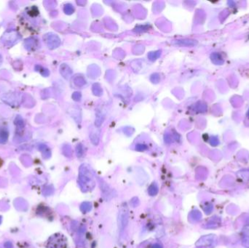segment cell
<instances>
[{
	"instance_id": "cell-1",
	"label": "cell",
	"mask_w": 249,
	"mask_h": 248,
	"mask_svg": "<svg viewBox=\"0 0 249 248\" xmlns=\"http://www.w3.org/2000/svg\"><path fill=\"white\" fill-rule=\"evenodd\" d=\"M78 184L83 192H89L96 187V180L93 173L86 165H82L79 168Z\"/></svg>"
},
{
	"instance_id": "cell-2",
	"label": "cell",
	"mask_w": 249,
	"mask_h": 248,
	"mask_svg": "<svg viewBox=\"0 0 249 248\" xmlns=\"http://www.w3.org/2000/svg\"><path fill=\"white\" fill-rule=\"evenodd\" d=\"M129 221V210L128 206L125 203L123 204L119 210L118 215V227L119 229V234L123 235V232L128 224Z\"/></svg>"
},
{
	"instance_id": "cell-3",
	"label": "cell",
	"mask_w": 249,
	"mask_h": 248,
	"mask_svg": "<svg viewBox=\"0 0 249 248\" xmlns=\"http://www.w3.org/2000/svg\"><path fill=\"white\" fill-rule=\"evenodd\" d=\"M67 240L63 234H56L50 236L47 243V248H66Z\"/></svg>"
},
{
	"instance_id": "cell-4",
	"label": "cell",
	"mask_w": 249,
	"mask_h": 248,
	"mask_svg": "<svg viewBox=\"0 0 249 248\" xmlns=\"http://www.w3.org/2000/svg\"><path fill=\"white\" fill-rule=\"evenodd\" d=\"M217 243V238L215 235H207L202 236L197 242V247H213Z\"/></svg>"
},
{
	"instance_id": "cell-5",
	"label": "cell",
	"mask_w": 249,
	"mask_h": 248,
	"mask_svg": "<svg viewBox=\"0 0 249 248\" xmlns=\"http://www.w3.org/2000/svg\"><path fill=\"white\" fill-rule=\"evenodd\" d=\"M100 186L101 188L102 192H103V196L105 198L106 200L112 199V197H114L115 195H114V193H115V190H113L112 188H111L109 187V185H108L106 183L104 182V181H100Z\"/></svg>"
},
{
	"instance_id": "cell-6",
	"label": "cell",
	"mask_w": 249,
	"mask_h": 248,
	"mask_svg": "<svg viewBox=\"0 0 249 248\" xmlns=\"http://www.w3.org/2000/svg\"><path fill=\"white\" fill-rule=\"evenodd\" d=\"M243 245L249 247V226H246L242 231Z\"/></svg>"
},
{
	"instance_id": "cell-7",
	"label": "cell",
	"mask_w": 249,
	"mask_h": 248,
	"mask_svg": "<svg viewBox=\"0 0 249 248\" xmlns=\"http://www.w3.org/2000/svg\"><path fill=\"white\" fill-rule=\"evenodd\" d=\"M159 191V188L157 184L156 183H152L150 185L149 188H148V193L150 196H156Z\"/></svg>"
},
{
	"instance_id": "cell-8",
	"label": "cell",
	"mask_w": 249,
	"mask_h": 248,
	"mask_svg": "<svg viewBox=\"0 0 249 248\" xmlns=\"http://www.w3.org/2000/svg\"><path fill=\"white\" fill-rule=\"evenodd\" d=\"M189 220L193 222H196L200 220L201 218V213L198 210H194L191 212L189 214Z\"/></svg>"
},
{
	"instance_id": "cell-9",
	"label": "cell",
	"mask_w": 249,
	"mask_h": 248,
	"mask_svg": "<svg viewBox=\"0 0 249 248\" xmlns=\"http://www.w3.org/2000/svg\"><path fill=\"white\" fill-rule=\"evenodd\" d=\"M92 210V204L89 202H84L81 204L80 210L83 213H87Z\"/></svg>"
},
{
	"instance_id": "cell-10",
	"label": "cell",
	"mask_w": 249,
	"mask_h": 248,
	"mask_svg": "<svg viewBox=\"0 0 249 248\" xmlns=\"http://www.w3.org/2000/svg\"><path fill=\"white\" fill-rule=\"evenodd\" d=\"M211 60L214 64H216L218 65L222 64L224 63V60L222 59V56L219 54H218V53H214L211 55Z\"/></svg>"
},
{
	"instance_id": "cell-11",
	"label": "cell",
	"mask_w": 249,
	"mask_h": 248,
	"mask_svg": "<svg viewBox=\"0 0 249 248\" xmlns=\"http://www.w3.org/2000/svg\"><path fill=\"white\" fill-rule=\"evenodd\" d=\"M220 225V221L218 220V219H215L214 217L209 221L208 223H207L205 226V228H215V227H217Z\"/></svg>"
},
{
	"instance_id": "cell-12",
	"label": "cell",
	"mask_w": 249,
	"mask_h": 248,
	"mask_svg": "<svg viewBox=\"0 0 249 248\" xmlns=\"http://www.w3.org/2000/svg\"><path fill=\"white\" fill-rule=\"evenodd\" d=\"M7 133L5 129H0V143H5L7 139Z\"/></svg>"
},
{
	"instance_id": "cell-13",
	"label": "cell",
	"mask_w": 249,
	"mask_h": 248,
	"mask_svg": "<svg viewBox=\"0 0 249 248\" xmlns=\"http://www.w3.org/2000/svg\"><path fill=\"white\" fill-rule=\"evenodd\" d=\"M130 203H131V205H132L133 207H137L138 205H139V201H138V198L134 197V198H133L132 199H131Z\"/></svg>"
},
{
	"instance_id": "cell-14",
	"label": "cell",
	"mask_w": 249,
	"mask_h": 248,
	"mask_svg": "<svg viewBox=\"0 0 249 248\" xmlns=\"http://www.w3.org/2000/svg\"><path fill=\"white\" fill-rule=\"evenodd\" d=\"M212 209H213V207L211 205H210V206H207V207H204V210H205V212H206V213H207V214H208V213H211V210H212Z\"/></svg>"
},
{
	"instance_id": "cell-15",
	"label": "cell",
	"mask_w": 249,
	"mask_h": 248,
	"mask_svg": "<svg viewBox=\"0 0 249 248\" xmlns=\"http://www.w3.org/2000/svg\"><path fill=\"white\" fill-rule=\"evenodd\" d=\"M5 248H13V244L10 242H7L5 244Z\"/></svg>"
},
{
	"instance_id": "cell-16",
	"label": "cell",
	"mask_w": 249,
	"mask_h": 248,
	"mask_svg": "<svg viewBox=\"0 0 249 248\" xmlns=\"http://www.w3.org/2000/svg\"><path fill=\"white\" fill-rule=\"evenodd\" d=\"M151 248H163V246L161 245L160 244L157 243V244H155V245H153L152 246Z\"/></svg>"
},
{
	"instance_id": "cell-17",
	"label": "cell",
	"mask_w": 249,
	"mask_h": 248,
	"mask_svg": "<svg viewBox=\"0 0 249 248\" xmlns=\"http://www.w3.org/2000/svg\"><path fill=\"white\" fill-rule=\"evenodd\" d=\"M1 222H2V217L0 216V224H1Z\"/></svg>"
},
{
	"instance_id": "cell-18",
	"label": "cell",
	"mask_w": 249,
	"mask_h": 248,
	"mask_svg": "<svg viewBox=\"0 0 249 248\" xmlns=\"http://www.w3.org/2000/svg\"><path fill=\"white\" fill-rule=\"evenodd\" d=\"M0 165H1V160H0Z\"/></svg>"
}]
</instances>
